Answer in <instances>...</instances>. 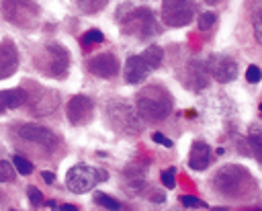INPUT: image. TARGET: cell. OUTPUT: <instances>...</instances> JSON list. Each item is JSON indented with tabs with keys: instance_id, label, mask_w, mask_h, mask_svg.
<instances>
[{
	"instance_id": "1",
	"label": "cell",
	"mask_w": 262,
	"mask_h": 211,
	"mask_svg": "<svg viewBox=\"0 0 262 211\" xmlns=\"http://www.w3.org/2000/svg\"><path fill=\"white\" fill-rule=\"evenodd\" d=\"M172 109V99L166 91L158 88V86H150L141 93L139 101H137V111L143 119L150 121H160L164 117H168Z\"/></svg>"
},
{
	"instance_id": "2",
	"label": "cell",
	"mask_w": 262,
	"mask_h": 211,
	"mask_svg": "<svg viewBox=\"0 0 262 211\" xmlns=\"http://www.w3.org/2000/svg\"><path fill=\"white\" fill-rule=\"evenodd\" d=\"M109 178V174L105 170L86 166V164H78L72 166L66 174V187L68 191L76 193V195H84L97 187V183H105Z\"/></svg>"
},
{
	"instance_id": "3",
	"label": "cell",
	"mask_w": 262,
	"mask_h": 211,
	"mask_svg": "<svg viewBox=\"0 0 262 211\" xmlns=\"http://www.w3.org/2000/svg\"><path fill=\"white\" fill-rule=\"evenodd\" d=\"M197 11L195 0H164L162 5V21L166 27H185L193 21Z\"/></svg>"
},
{
	"instance_id": "4",
	"label": "cell",
	"mask_w": 262,
	"mask_h": 211,
	"mask_svg": "<svg viewBox=\"0 0 262 211\" xmlns=\"http://www.w3.org/2000/svg\"><path fill=\"white\" fill-rule=\"evenodd\" d=\"M154 27L156 25H154V17H152L150 9H137V11H133L127 17V21L123 23V31L125 33H131V35H135L139 39L152 37L156 33Z\"/></svg>"
},
{
	"instance_id": "5",
	"label": "cell",
	"mask_w": 262,
	"mask_h": 211,
	"mask_svg": "<svg viewBox=\"0 0 262 211\" xmlns=\"http://www.w3.org/2000/svg\"><path fill=\"white\" fill-rule=\"evenodd\" d=\"M19 135L25 139V142H33V144H39L43 148H55V142H57V137L55 133H51L49 129L41 127V125H23L19 129Z\"/></svg>"
},
{
	"instance_id": "6",
	"label": "cell",
	"mask_w": 262,
	"mask_h": 211,
	"mask_svg": "<svg viewBox=\"0 0 262 211\" xmlns=\"http://www.w3.org/2000/svg\"><path fill=\"white\" fill-rule=\"evenodd\" d=\"M93 115V101L84 95H76L70 99L68 103V119L74 123V125H82L91 119Z\"/></svg>"
},
{
	"instance_id": "7",
	"label": "cell",
	"mask_w": 262,
	"mask_h": 211,
	"mask_svg": "<svg viewBox=\"0 0 262 211\" xmlns=\"http://www.w3.org/2000/svg\"><path fill=\"white\" fill-rule=\"evenodd\" d=\"M89 70L99 78H113L119 72V59L113 53H101L89 62Z\"/></svg>"
},
{
	"instance_id": "8",
	"label": "cell",
	"mask_w": 262,
	"mask_h": 211,
	"mask_svg": "<svg viewBox=\"0 0 262 211\" xmlns=\"http://www.w3.org/2000/svg\"><path fill=\"white\" fill-rule=\"evenodd\" d=\"M19 68V51L11 41L0 43V80L11 78Z\"/></svg>"
},
{
	"instance_id": "9",
	"label": "cell",
	"mask_w": 262,
	"mask_h": 211,
	"mask_svg": "<svg viewBox=\"0 0 262 211\" xmlns=\"http://www.w3.org/2000/svg\"><path fill=\"white\" fill-rule=\"evenodd\" d=\"M209 68H211V74L217 82H231L236 76H238V66L231 57H211L209 62Z\"/></svg>"
},
{
	"instance_id": "10",
	"label": "cell",
	"mask_w": 262,
	"mask_h": 211,
	"mask_svg": "<svg viewBox=\"0 0 262 211\" xmlns=\"http://www.w3.org/2000/svg\"><path fill=\"white\" fill-rule=\"evenodd\" d=\"M150 72L148 64L143 62L141 55H129L127 62H125V80L129 84H137L145 78V74Z\"/></svg>"
},
{
	"instance_id": "11",
	"label": "cell",
	"mask_w": 262,
	"mask_h": 211,
	"mask_svg": "<svg viewBox=\"0 0 262 211\" xmlns=\"http://www.w3.org/2000/svg\"><path fill=\"white\" fill-rule=\"evenodd\" d=\"M47 51H49V53L53 55V57H51V66H49V70H51V74H53L55 78H64V74L68 72V64H70L68 51H66L64 47L55 45V43H49Z\"/></svg>"
},
{
	"instance_id": "12",
	"label": "cell",
	"mask_w": 262,
	"mask_h": 211,
	"mask_svg": "<svg viewBox=\"0 0 262 211\" xmlns=\"http://www.w3.org/2000/svg\"><path fill=\"white\" fill-rule=\"evenodd\" d=\"M211 162V148L205 142H195L189 154V166L193 170H205Z\"/></svg>"
},
{
	"instance_id": "13",
	"label": "cell",
	"mask_w": 262,
	"mask_h": 211,
	"mask_svg": "<svg viewBox=\"0 0 262 211\" xmlns=\"http://www.w3.org/2000/svg\"><path fill=\"white\" fill-rule=\"evenodd\" d=\"M25 103H27V93L23 88L0 91V115L11 111V109H19Z\"/></svg>"
},
{
	"instance_id": "14",
	"label": "cell",
	"mask_w": 262,
	"mask_h": 211,
	"mask_svg": "<svg viewBox=\"0 0 262 211\" xmlns=\"http://www.w3.org/2000/svg\"><path fill=\"white\" fill-rule=\"evenodd\" d=\"M5 3L15 5V9L19 11V15L15 17L13 23H17V25H21V27H27L29 21H33V19L37 17V7L33 5V0H5ZM17 11H15V13H17Z\"/></svg>"
},
{
	"instance_id": "15",
	"label": "cell",
	"mask_w": 262,
	"mask_h": 211,
	"mask_svg": "<svg viewBox=\"0 0 262 211\" xmlns=\"http://www.w3.org/2000/svg\"><path fill=\"white\" fill-rule=\"evenodd\" d=\"M141 57H143V62L148 64L150 70H156V68H160L162 62H164V51H162V47H158V45H150V47L141 53Z\"/></svg>"
},
{
	"instance_id": "16",
	"label": "cell",
	"mask_w": 262,
	"mask_h": 211,
	"mask_svg": "<svg viewBox=\"0 0 262 211\" xmlns=\"http://www.w3.org/2000/svg\"><path fill=\"white\" fill-rule=\"evenodd\" d=\"M13 164H15V168H17V172L19 174H23V176H27V174H31V170H33V164L27 160V158H23V156H13Z\"/></svg>"
},
{
	"instance_id": "17",
	"label": "cell",
	"mask_w": 262,
	"mask_h": 211,
	"mask_svg": "<svg viewBox=\"0 0 262 211\" xmlns=\"http://www.w3.org/2000/svg\"><path fill=\"white\" fill-rule=\"evenodd\" d=\"M95 203L101 205V207H105V209H121L119 201H115L113 197H109V195H105V193H97V195H95Z\"/></svg>"
},
{
	"instance_id": "18",
	"label": "cell",
	"mask_w": 262,
	"mask_h": 211,
	"mask_svg": "<svg viewBox=\"0 0 262 211\" xmlns=\"http://www.w3.org/2000/svg\"><path fill=\"white\" fill-rule=\"evenodd\" d=\"M105 39V35L99 31V29H91V31H86L82 35V43L84 45H93V43H101Z\"/></svg>"
},
{
	"instance_id": "19",
	"label": "cell",
	"mask_w": 262,
	"mask_h": 211,
	"mask_svg": "<svg viewBox=\"0 0 262 211\" xmlns=\"http://www.w3.org/2000/svg\"><path fill=\"white\" fill-rule=\"evenodd\" d=\"M13 178H15V168L7 160H0V183H11Z\"/></svg>"
},
{
	"instance_id": "20",
	"label": "cell",
	"mask_w": 262,
	"mask_h": 211,
	"mask_svg": "<svg viewBox=\"0 0 262 211\" xmlns=\"http://www.w3.org/2000/svg\"><path fill=\"white\" fill-rule=\"evenodd\" d=\"M213 25H215V15L213 13H203L199 17V29L201 31H209Z\"/></svg>"
},
{
	"instance_id": "21",
	"label": "cell",
	"mask_w": 262,
	"mask_h": 211,
	"mask_svg": "<svg viewBox=\"0 0 262 211\" xmlns=\"http://www.w3.org/2000/svg\"><path fill=\"white\" fill-rule=\"evenodd\" d=\"M174 168H168V170H162V174H160V178H162V183H164V187L166 189H174L177 187V180H174Z\"/></svg>"
},
{
	"instance_id": "22",
	"label": "cell",
	"mask_w": 262,
	"mask_h": 211,
	"mask_svg": "<svg viewBox=\"0 0 262 211\" xmlns=\"http://www.w3.org/2000/svg\"><path fill=\"white\" fill-rule=\"evenodd\" d=\"M183 205L189 207V209H203V207H207L205 201H201V199H197V197H191V195H185V197H183Z\"/></svg>"
},
{
	"instance_id": "23",
	"label": "cell",
	"mask_w": 262,
	"mask_h": 211,
	"mask_svg": "<svg viewBox=\"0 0 262 211\" xmlns=\"http://www.w3.org/2000/svg\"><path fill=\"white\" fill-rule=\"evenodd\" d=\"M260 76H262V74H260V68H258V66H254V64L246 70V80H248V82H252V84L260 82Z\"/></svg>"
},
{
	"instance_id": "24",
	"label": "cell",
	"mask_w": 262,
	"mask_h": 211,
	"mask_svg": "<svg viewBox=\"0 0 262 211\" xmlns=\"http://www.w3.org/2000/svg\"><path fill=\"white\" fill-rule=\"evenodd\" d=\"M80 3V7H84L86 9V13H95L97 9H101V7H105L101 0H78Z\"/></svg>"
},
{
	"instance_id": "25",
	"label": "cell",
	"mask_w": 262,
	"mask_h": 211,
	"mask_svg": "<svg viewBox=\"0 0 262 211\" xmlns=\"http://www.w3.org/2000/svg\"><path fill=\"white\" fill-rule=\"evenodd\" d=\"M27 195H29V201H31V203H35V205L43 203V195H41V191H39L37 187H29V189H27Z\"/></svg>"
},
{
	"instance_id": "26",
	"label": "cell",
	"mask_w": 262,
	"mask_h": 211,
	"mask_svg": "<svg viewBox=\"0 0 262 211\" xmlns=\"http://www.w3.org/2000/svg\"><path fill=\"white\" fill-rule=\"evenodd\" d=\"M152 139H154V142L156 144H160V146H166V148H172V142H170V139L164 135V133H154L152 135Z\"/></svg>"
},
{
	"instance_id": "27",
	"label": "cell",
	"mask_w": 262,
	"mask_h": 211,
	"mask_svg": "<svg viewBox=\"0 0 262 211\" xmlns=\"http://www.w3.org/2000/svg\"><path fill=\"white\" fill-rule=\"evenodd\" d=\"M260 21L256 19V23H254V33H256V41H262V31H260Z\"/></svg>"
},
{
	"instance_id": "28",
	"label": "cell",
	"mask_w": 262,
	"mask_h": 211,
	"mask_svg": "<svg viewBox=\"0 0 262 211\" xmlns=\"http://www.w3.org/2000/svg\"><path fill=\"white\" fill-rule=\"evenodd\" d=\"M41 174H43V180H45L47 185H51V183L55 180V174H53V172H49V170H45V172H41Z\"/></svg>"
},
{
	"instance_id": "29",
	"label": "cell",
	"mask_w": 262,
	"mask_h": 211,
	"mask_svg": "<svg viewBox=\"0 0 262 211\" xmlns=\"http://www.w3.org/2000/svg\"><path fill=\"white\" fill-rule=\"evenodd\" d=\"M57 209H62V211H78V207L72 205V203H66V205H62V207H57Z\"/></svg>"
},
{
	"instance_id": "30",
	"label": "cell",
	"mask_w": 262,
	"mask_h": 211,
	"mask_svg": "<svg viewBox=\"0 0 262 211\" xmlns=\"http://www.w3.org/2000/svg\"><path fill=\"white\" fill-rule=\"evenodd\" d=\"M205 3H207V5H211V7H213V5H219V3H221V0H205Z\"/></svg>"
}]
</instances>
